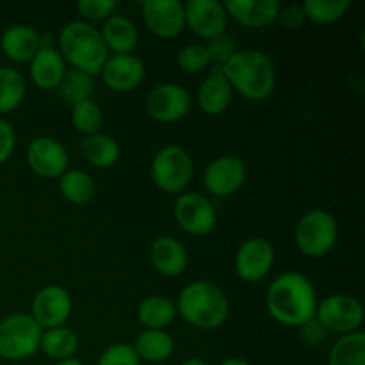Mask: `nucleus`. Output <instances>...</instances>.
<instances>
[{
	"mask_svg": "<svg viewBox=\"0 0 365 365\" xmlns=\"http://www.w3.org/2000/svg\"><path fill=\"white\" fill-rule=\"evenodd\" d=\"M96 365H141V360L135 355L134 348L127 342H116L110 344L98 356Z\"/></svg>",
	"mask_w": 365,
	"mask_h": 365,
	"instance_id": "nucleus-37",
	"label": "nucleus"
},
{
	"mask_svg": "<svg viewBox=\"0 0 365 365\" xmlns=\"http://www.w3.org/2000/svg\"><path fill=\"white\" fill-rule=\"evenodd\" d=\"M95 88H96L95 77L84 73V71L68 68L63 81H61L59 88H57V91H59V96L64 100V102L70 103V106H75V103L93 98Z\"/></svg>",
	"mask_w": 365,
	"mask_h": 365,
	"instance_id": "nucleus-31",
	"label": "nucleus"
},
{
	"mask_svg": "<svg viewBox=\"0 0 365 365\" xmlns=\"http://www.w3.org/2000/svg\"><path fill=\"white\" fill-rule=\"evenodd\" d=\"M116 0H81L77 4V11L81 13L82 20L95 25L96 21H106L113 14H116Z\"/></svg>",
	"mask_w": 365,
	"mask_h": 365,
	"instance_id": "nucleus-35",
	"label": "nucleus"
},
{
	"mask_svg": "<svg viewBox=\"0 0 365 365\" xmlns=\"http://www.w3.org/2000/svg\"><path fill=\"white\" fill-rule=\"evenodd\" d=\"M56 365H86L84 362H82V360H78V359H68V360H61V362H56Z\"/></svg>",
	"mask_w": 365,
	"mask_h": 365,
	"instance_id": "nucleus-43",
	"label": "nucleus"
},
{
	"mask_svg": "<svg viewBox=\"0 0 365 365\" xmlns=\"http://www.w3.org/2000/svg\"><path fill=\"white\" fill-rule=\"evenodd\" d=\"M175 317H177V305L168 296H146L138 305V321L145 330H166Z\"/></svg>",
	"mask_w": 365,
	"mask_h": 365,
	"instance_id": "nucleus-26",
	"label": "nucleus"
},
{
	"mask_svg": "<svg viewBox=\"0 0 365 365\" xmlns=\"http://www.w3.org/2000/svg\"><path fill=\"white\" fill-rule=\"evenodd\" d=\"M27 95L24 73L13 66H0V116L16 110Z\"/></svg>",
	"mask_w": 365,
	"mask_h": 365,
	"instance_id": "nucleus-29",
	"label": "nucleus"
},
{
	"mask_svg": "<svg viewBox=\"0 0 365 365\" xmlns=\"http://www.w3.org/2000/svg\"><path fill=\"white\" fill-rule=\"evenodd\" d=\"M234 93L252 102H262L277 88V68L273 59L259 48H242L221 68Z\"/></svg>",
	"mask_w": 365,
	"mask_h": 365,
	"instance_id": "nucleus-2",
	"label": "nucleus"
},
{
	"mask_svg": "<svg viewBox=\"0 0 365 365\" xmlns=\"http://www.w3.org/2000/svg\"><path fill=\"white\" fill-rule=\"evenodd\" d=\"M25 160L34 175L41 178H59L70 170V155L59 139L50 135H38L32 139L25 150Z\"/></svg>",
	"mask_w": 365,
	"mask_h": 365,
	"instance_id": "nucleus-13",
	"label": "nucleus"
},
{
	"mask_svg": "<svg viewBox=\"0 0 365 365\" xmlns=\"http://www.w3.org/2000/svg\"><path fill=\"white\" fill-rule=\"evenodd\" d=\"M73 312V299L63 285L50 284L39 289L31 303V317L41 330L59 328L66 324Z\"/></svg>",
	"mask_w": 365,
	"mask_h": 365,
	"instance_id": "nucleus-12",
	"label": "nucleus"
},
{
	"mask_svg": "<svg viewBox=\"0 0 365 365\" xmlns=\"http://www.w3.org/2000/svg\"><path fill=\"white\" fill-rule=\"evenodd\" d=\"M39 48H41V34L31 25H9L0 36V50L13 63L29 64Z\"/></svg>",
	"mask_w": 365,
	"mask_h": 365,
	"instance_id": "nucleus-19",
	"label": "nucleus"
},
{
	"mask_svg": "<svg viewBox=\"0 0 365 365\" xmlns=\"http://www.w3.org/2000/svg\"><path fill=\"white\" fill-rule=\"evenodd\" d=\"M173 217L178 227L189 235L205 237L217 225V210L212 200L196 191H185L173 203Z\"/></svg>",
	"mask_w": 365,
	"mask_h": 365,
	"instance_id": "nucleus-9",
	"label": "nucleus"
},
{
	"mask_svg": "<svg viewBox=\"0 0 365 365\" xmlns=\"http://www.w3.org/2000/svg\"><path fill=\"white\" fill-rule=\"evenodd\" d=\"M185 29L198 38L209 39L225 34L228 29V14L220 0H189L184 4Z\"/></svg>",
	"mask_w": 365,
	"mask_h": 365,
	"instance_id": "nucleus-16",
	"label": "nucleus"
},
{
	"mask_svg": "<svg viewBox=\"0 0 365 365\" xmlns=\"http://www.w3.org/2000/svg\"><path fill=\"white\" fill-rule=\"evenodd\" d=\"M177 64L184 73L195 75L202 73L212 64L205 43H191L180 48L177 56Z\"/></svg>",
	"mask_w": 365,
	"mask_h": 365,
	"instance_id": "nucleus-34",
	"label": "nucleus"
},
{
	"mask_svg": "<svg viewBox=\"0 0 365 365\" xmlns=\"http://www.w3.org/2000/svg\"><path fill=\"white\" fill-rule=\"evenodd\" d=\"M180 365H209L203 359H198V356H192V359L184 360Z\"/></svg>",
	"mask_w": 365,
	"mask_h": 365,
	"instance_id": "nucleus-42",
	"label": "nucleus"
},
{
	"mask_svg": "<svg viewBox=\"0 0 365 365\" xmlns=\"http://www.w3.org/2000/svg\"><path fill=\"white\" fill-rule=\"evenodd\" d=\"M81 155L95 170H109L120 160L121 146L113 135L98 132L82 138Z\"/></svg>",
	"mask_w": 365,
	"mask_h": 365,
	"instance_id": "nucleus-25",
	"label": "nucleus"
},
{
	"mask_svg": "<svg viewBox=\"0 0 365 365\" xmlns=\"http://www.w3.org/2000/svg\"><path fill=\"white\" fill-rule=\"evenodd\" d=\"M328 365H365V335L364 331L342 335L328 351Z\"/></svg>",
	"mask_w": 365,
	"mask_h": 365,
	"instance_id": "nucleus-30",
	"label": "nucleus"
},
{
	"mask_svg": "<svg viewBox=\"0 0 365 365\" xmlns=\"http://www.w3.org/2000/svg\"><path fill=\"white\" fill-rule=\"evenodd\" d=\"M278 20H280V24L287 31H299L305 25L307 16L302 4H291V6L282 7L280 14H278Z\"/></svg>",
	"mask_w": 365,
	"mask_h": 365,
	"instance_id": "nucleus-39",
	"label": "nucleus"
},
{
	"mask_svg": "<svg viewBox=\"0 0 365 365\" xmlns=\"http://www.w3.org/2000/svg\"><path fill=\"white\" fill-rule=\"evenodd\" d=\"M235 274L242 282L255 284L264 280L274 266V248L267 239L250 237L235 253Z\"/></svg>",
	"mask_w": 365,
	"mask_h": 365,
	"instance_id": "nucleus-14",
	"label": "nucleus"
},
{
	"mask_svg": "<svg viewBox=\"0 0 365 365\" xmlns=\"http://www.w3.org/2000/svg\"><path fill=\"white\" fill-rule=\"evenodd\" d=\"M14 148H16V132L6 118L0 116V166L13 157Z\"/></svg>",
	"mask_w": 365,
	"mask_h": 365,
	"instance_id": "nucleus-38",
	"label": "nucleus"
},
{
	"mask_svg": "<svg viewBox=\"0 0 365 365\" xmlns=\"http://www.w3.org/2000/svg\"><path fill=\"white\" fill-rule=\"evenodd\" d=\"M59 192L71 205L84 207L96 196V182L88 171L68 170L59 178Z\"/></svg>",
	"mask_w": 365,
	"mask_h": 365,
	"instance_id": "nucleus-27",
	"label": "nucleus"
},
{
	"mask_svg": "<svg viewBox=\"0 0 365 365\" xmlns=\"http://www.w3.org/2000/svg\"><path fill=\"white\" fill-rule=\"evenodd\" d=\"M66 70V63H64L57 46H41L39 52L29 63L31 82L43 91H53V89L59 88Z\"/></svg>",
	"mask_w": 365,
	"mask_h": 365,
	"instance_id": "nucleus-21",
	"label": "nucleus"
},
{
	"mask_svg": "<svg viewBox=\"0 0 365 365\" xmlns=\"http://www.w3.org/2000/svg\"><path fill=\"white\" fill-rule=\"evenodd\" d=\"M98 31L110 56L134 53L139 43L138 25L132 18L125 16V14H113L103 21Z\"/></svg>",
	"mask_w": 365,
	"mask_h": 365,
	"instance_id": "nucleus-23",
	"label": "nucleus"
},
{
	"mask_svg": "<svg viewBox=\"0 0 365 365\" xmlns=\"http://www.w3.org/2000/svg\"><path fill=\"white\" fill-rule=\"evenodd\" d=\"M41 327L31 314L13 312L0 321V359L21 362L39 351Z\"/></svg>",
	"mask_w": 365,
	"mask_h": 365,
	"instance_id": "nucleus-7",
	"label": "nucleus"
},
{
	"mask_svg": "<svg viewBox=\"0 0 365 365\" xmlns=\"http://www.w3.org/2000/svg\"><path fill=\"white\" fill-rule=\"evenodd\" d=\"M234 98V89L228 84L227 77L223 75L221 68L210 71L198 86L196 91V103L200 109L209 116H220L230 107Z\"/></svg>",
	"mask_w": 365,
	"mask_h": 365,
	"instance_id": "nucleus-22",
	"label": "nucleus"
},
{
	"mask_svg": "<svg viewBox=\"0 0 365 365\" xmlns=\"http://www.w3.org/2000/svg\"><path fill=\"white\" fill-rule=\"evenodd\" d=\"M146 77L145 63L135 53L109 56L100 70L103 86L114 93H130L143 84Z\"/></svg>",
	"mask_w": 365,
	"mask_h": 365,
	"instance_id": "nucleus-17",
	"label": "nucleus"
},
{
	"mask_svg": "<svg viewBox=\"0 0 365 365\" xmlns=\"http://www.w3.org/2000/svg\"><path fill=\"white\" fill-rule=\"evenodd\" d=\"M207 50H209V56L212 64H216L217 68H223L228 61L232 59L235 52H237V41L232 34L225 32V34L216 36V38L209 39L205 43Z\"/></svg>",
	"mask_w": 365,
	"mask_h": 365,
	"instance_id": "nucleus-36",
	"label": "nucleus"
},
{
	"mask_svg": "<svg viewBox=\"0 0 365 365\" xmlns=\"http://www.w3.org/2000/svg\"><path fill=\"white\" fill-rule=\"evenodd\" d=\"M57 50L64 63L91 77L100 75L109 57L98 29L84 20H73L63 25L57 34Z\"/></svg>",
	"mask_w": 365,
	"mask_h": 365,
	"instance_id": "nucleus-4",
	"label": "nucleus"
},
{
	"mask_svg": "<svg viewBox=\"0 0 365 365\" xmlns=\"http://www.w3.org/2000/svg\"><path fill=\"white\" fill-rule=\"evenodd\" d=\"M77 349L78 337L70 328L59 327L43 330L41 341H39V351L45 353L48 359L56 360V362L73 359Z\"/></svg>",
	"mask_w": 365,
	"mask_h": 365,
	"instance_id": "nucleus-28",
	"label": "nucleus"
},
{
	"mask_svg": "<svg viewBox=\"0 0 365 365\" xmlns=\"http://www.w3.org/2000/svg\"><path fill=\"white\" fill-rule=\"evenodd\" d=\"M141 16L145 27L160 39L178 38L185 29V9L178 0H146Z\"/></svg>",
	"mask_w": 365,
	"mask_h": 365,
	"instance_id": "nucleus-15",
	"label": "nucleus"
},
{
	"mask_svg": "<svg viewBox=\"0 0 365 365\" xmlns=\"http://www.w3.org/2000/svg\"><path fill=\"white\" fill-rule=\"evenodd\" d=\"M307 20L317 25H334L351 9L349 0H305L302 4Z\"/></svg>",
	"mask_w": 365,
	"mask_h": 365,
	"instance_id": "nucleus-32",
	"label": "nucleus"
},
{
	"mask_svg": "<svg viewBox=\"0 0 365 365\" xmlns=\"http://www.w3.org/2000/svg\"><path fill=\"white\" fill-rule=\"evenodd\" d=\"M145 107L152 120L159 123H177L191 113L192 96L177 82H160L150 89Z\"/></svg>",
	"mask_w": 365,
	"mask_h": 365,
	"instance_id": "nucleus-10",
	"label": "nucleus"
},
{
	"mask_svg": "<svg viewBox=\"0 0 365 365\" xmlns=\"http://www.w3.org/2000/svg\"><path fill=\"white\" fill-rule=\"evenodd\" d=\"M228 18L246 29H264L274 24L280 14L278 0H230L225 2Z\"/></svg>",
	"mask_w": 365,
	"mask_h": 365,
	"instance_id": "nucleus-18",
	"label": "nucleus"
},
{
	"mask_svg": "<svg viewBox=\"0 0 365 365\" xmlns=\"http://www.w3.org/2000/svg\"><path fill=\"white\" fill-rule=\"evenodd\" d=\"M150 262L159 274L175 278L187 269L189 253L177 237L160 235L150 246Z\"/></svg>",
	"mask_w": 365,
	"mask_h": 365,
	"instance_id": "nucleus-20",
	"label": "nucleus"
},
{
	"mask_svg": "<svg viewBox=\"0 0 365 365\" xmlns=\"http://www.w3.org/2000/svg\"><path fill=\"white\" fill-rule=\"evenodd\" d=\"M70 120L75 130L86 138V135H93L100 132L103 125V110L95 100L89 98L71 106Z\"/></svg>",
	"mask_w": 365,
	"mask_h": 365,
	"instance_id": "nucleus-33",
	"label": "nucleus"
},
{
	"mask_svg": "<svg viewBox=\"0 0 365 365\" xmlns=\"http://www.w3.org/2000/svg\"><path fill=\"white\" fill-rule=\"evenodd\" d=\"M317 292L312 280L299 271L278 274L266 292V309L277 323L302 328L316 317Z\"/></svg>",
	"mask_w": 365,
	"mask_h": 365,
	"instance_id": "nucleus-1",
	"label": "nucleus"
},
{
	"mask_svg": "<svg viewBox=\"0 0 365 365\" xmlns=\"http://www.w3.org/2000/svg\"><path fill=\"white\" fill-rule=\"evenodd\" d=\"M153 184L166 195H182L195 177V160L180 145H166L153 155L150 164Z\"/></svg>",
	"mask_w": 365,
	"mask_h": 365,
	"instance_id": "nucleus-5",
	"label": "nucleus"
},
{
	"mask_svg": "<svg viewBox=\"0 0 365 365\" xmlns=\"http://www.w3.org/2000/svg\"><path fill=\"white\" fill-rule=\"evenodd\" d=\"M248 170L241 157L225 153L214 157L202 173L203 189L214 198H228L241 191L246 184Z\"/></svg>",
	"mask_w": 365,
	"mask_h": 365,
	"instance_id": "nucleus-11",
	"label": "nucleus"
},
{
	"mask_svg": "<svg viewBox=\"0 0 365 365\" xmlns=\"http://www.w3.org/2000/svg\"><path fill=\"white\" fill-rule=\"evenodd\" d=\"M135 355L141 362H166L175 353V339L168 330H143L132 342Z\"/></svg>",
	"mask_w": 365,
	"mask_h": 365,
	"instance_id": "nucleus-24",
	"label": "nucleus"
},
{
	"mask_svg": "<svg viewBox=\"0 0 365 365\" xmlns=\"http://www.w3.org/2000/svg\"><path fill=\"white\" fill-rule=\"evenodd\" d=\"M339 239V223L324 209H310L298 220L294 242L299 253L309 259H321L335 248Z\"/></svg>",
	"mask_w": 365,
	"mask_h": 365,
	"instance_id": "nucleus-6",
	"label": "nucleus"
},
{
	"mask_svg": "<svg viewBox=\"0 0 365 365\" xmlns=\"http://www.w3.org/2000/svg\"><path fill=\"white\" fill-rule=\"evenodd\" d=\"M177 316L200 330L223 327L230 314V302L223 289L209 280H195L180 289L177 296Z\"/></svg>",
	"mask_w": 365,
	"mask_h": 365,
	"instance_id": "nucleus-3",
	"label": "nucleus"
},
{
	"mask_svg": "<svg viewBox=\"0 0 365 365\" xmlns=\"http://www.w3.org/2000/svg\"><path fill=\"white\" fill-rule=\"evenodd\" d=\"M217 365H252V364H250L248 360H245V359H239V356H230V359L221 360V362Z\"/></svg>",
	"mask_w": 365,
	"mask_h": 365,
	"instance_id": "nucleus-41",
	"label": "nucleus"
},
{
	"mask_svg": "<svg viewBox=\"0 0 365 365\" xmlns=\"http://www.w3.org/2000/svg\"><path fill=\"white\" fill-rule=\"evenodd\" d=\"M314 319L324 328L327 334L342 335L360 331L364 324V305L359 298L346 292L330 294L317 303Z\"/></svg>",
	"mask_w": 365,
	"mask_h": 365,
	"instance_id": "nucleus-8",
	"label": "nucleus"
},
{
	"mask_svg": "<svg viewBox=\"0 0 365 365\" xmlns=\"http://www.w3.org/2000/svg\"><path fill=\"white\" fill-rule=\"evenodd\" d=\"M302 334L305 337V341L310 342V344H319V342H323L327 339V331H324V328L316 319H312L305 327H302Z\"/></svg>",
	"mask_w": 365,
	"mask_h": 365,
	"instance_id": "nucleus-40",
	"label": "nucleus"
}]
</instances>
